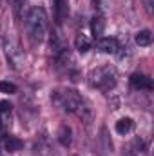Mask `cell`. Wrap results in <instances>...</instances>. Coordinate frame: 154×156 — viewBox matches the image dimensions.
I'll return each instance as SVG.
<instances>
[{
	"instance_id": "6da1fadb",
	"label": "cell",
	"mask_w": 154,
	"mask_h": 156,
	"mask_svg": "<svg viewBox=\"0 0 154 156\" xmlns=\"http://www.w3.org/2000/svg\"><path fill=\"white\" fill-rule=\"evenodd\" d=\"M51 100L54 105H58L64 113L67 115H75L78 118H87L89 116V107L85 104V100L78 94V91L69 89V87H60L56 91H53Z\"/></svg>"
},
{
	"instance_id": "7a4b0ae2",
	"label": "cell",
	"mask_w": 154,
	"mask_h": 156,
	"mask_svg": "<svg viewBox=\"0 0 154 156\" xmlns=\"http://www.w3.org/2000/svg\"><path fill=\"white\" fill-rule=\"evenodd\" d=\"M26 27H27V35L33 42H42L47 37L49 31V16L47 11L44 7H31L29 13L26 15Z\"/></svg>"
},
{
	"instance_id": "3957f363",
	"label": "cell",
	"mask_w": 154,
	"mask_h": 156,
	"mask_svg": "<svg viewBox=\"0 0 154 156\" xmlns=\"http://www.w3.org/2000/svg\"><path fill=\"white\" fill-rule=\"evenodd\" d=\"M2 49H4V55H5L9 67L15 71H20L26 64V53H24L20 42L15 37L13 31H5L2 35Z\"/></svg>"
},
{
	"instance_id": "277c9868",
	"label": "cell",
	"mask_w": 154,
	"mask_h": 156,
	"mask_svg": "<svg viewBox=\"0 0 154 156\" xmlns=\"http://www.w3.org/2000/svg\"><path fill=\"white\" fill-rule=\"evenodd\" d=\"M87 82L91 87L98 89V91H113L118 83V73L113 66H98L93 67L87 75Z\"/></svg>"
},
{
	"instance_id": "5b68a950",
	"label": "cell",
	"mask_w": 154,
	"mask_h": 156,
	"mask_svg": "<svg viewBox=\"0 0 154 156\" xmlns=\"http://www.w3.org/2000/svg\"><path fill=\"white\" fill-rule=\"evenodd\" d=\"M49 45H51V53H53V56H54L56 62L69 55L67 40L64 38V35L60 31H53V35L49 37Z\"/></svg>"
},
{
	"instance_id": "8992f818",
	"label": "cell",
	"mask_w": 154,
	"mask_h": 156,
	"mask_svg": "<svg viewBox=\"0 0 154 156\" xmlns=\"http://www.w3.org/2000/svg\"><path fill=\"white\" fill-rule=\"evenodd\" d=\"M13 118V105L7 100H0V134H5L11 127Z\"/></svg>"
},
{
	"instance_id": "52a82bcc",
	"label": "cell",
	"mask_w": 154,
	"mask_h": 156,
	"mask_svg": "<svg viewBox=\"0 0 154 156\" xmlns=\"http://www.w3.org/2000/svg\"><path fill=\"white\" fill-rule=\"evenodd\" d=\"M96 47H98V51H102V53H105V55H118L120 49H121L120 42L116 38H111V37H102V38H98Z\"/></svg>"
},
{
	"instance_id": "ba28073f",
	"label": "cell",
	"mask_w": 154,
	"mask_h": 156,
	"mask_svg": "<svg viewBox=\"0 0 154 156\" xmlns=\"http://www.w3.org/2000/svg\"><path fill=\"white\" fill-rule=\"evenodd\" d=\"M131 85L136 89V91H152V78H149L147 75H142V73H134L131 76Z\"/></svg>"
},
{
	"instance_id": "9c48e42d",
	"label": "cell",
	"mask_w": 154,
	"mask_h": 156,
	"mask_svg": "<svg viewBox=\"0 0 154 156\" xmlns=\"http://www.w3.org/2000/svg\"><path fill=\"white\" fill-rule=\"evenodd\" d=\"M0 144H2V147H4V151H7V153H16V151H20L22 145H24L20 138L13 136V134H9V133H5V134L0 136Z\"/></svg>"
},
{
	"instance_id": "30bf717a",
	"label": "cell",
	"mask_w": 154,
	"mask_h": 156,
	"mask_svg": "<svg viewBox=\"0 0 154 156\" xmlns=\"http://www.w3.org/2000/svg\"><path fill=\"white\" fill-rule=\"evenodd\" d=\"M56 140H58V144L62 145V147H69L71 144H73V131H71V127L69 125H60V129H58V133H56Z\"/></svg>"
},
{
	"instance_id": "8fae6325",
	"label": "cell",
	"mask_w": 154,
	"mask_h": 156,
	"mask_svg": "<svg viewBox=\"0 0 154 156\" xmlns=\"http://www.w3.org/2000/svg\"><path fill=\"white\" fill-rule=\"evenodd\" d=\"M103 31H105V18L102 15H94L93 20H91V33H93V37L94 38H102Z\"/></svg>"
},
{
	"instance_id": "7c38bea8",
	"label": "cell",
	"mask_w": 154,
	"mask_h": 156,
	"mask_svg": "<svg viewBox=\"0 0 154 156\" xmlns=\"http://www.w3.org/2000/svg\"><path fill=\"white\" fill-rule=\"evenodd\" d=\"M116 133L118 134H121V136H125V134H129V133H132V129H134V120L132 118H120L118 122H116L114 125Z\"/></svg>"
},
{
	"instance_id": "4fadbf2b",
	"label": "cell",
	"mask_w": 154,
	"mask_h": 156,
	"mask_svg": "<svg viewBox=\"0 0 154 156\" xmlns=\"http://www.w3.org/2000/svg\"><path fill=\"white\" fill-rule=\"evenodd\" d=\"M75 47H76L80 53H87L93 47V42H91V38L85 33H78L76 38H75Z\"/></svg>"
},
{
	"instance_id": "5bb4252c",
	"label": "cell",
	"mask_w": 154,
	"mask_h": 156,
	"mask_svg": "<svg viewBox=\"0 0 154 156\" xmlns=\"http://www.w3.org/2000/svg\"><path fill=\"white\" fill-rule=\"evenodd\" d=\"M136 44L140 45V47H149L151 44H152V33L149 31V29H142V31H138L136 33Z\"/></svg>"
},
{
	"instance_id": "9a60e30c",
	"label": "cell",
	"mask_w": 154,
	"mask_h": 156,
	"mask_svg": "<svg viewBox=\"0 0 154 156\" xmlns=\"http://www.w3.org/2000/svg\"><path fill=\"white\" fill-rule=\"evenodd\" d=\"M54 9H56L58 22H62V18L67 15V0H54Z\"/></svg>"
},
{
	"instance_id": "2e32d148",
	"label": "cell",
	"mask_w": 154,
	"mask_h": 156,
	"mask_svg": "<svg viewBox=\"0 0 154 156\" xmlns=\"http://www.w3.org/2000/svg\"><path fill=\"white\" fill-rule=\"evenodd\" d=\"M0 93H4V94H15L16 93V85L13 82L0 80Z\"/></svg>"
},
{
	"instance_id": "e0dca14e",
	"label": "cell",
	"mask_w": 154,
	"mask_h": 156,
	"mask_svg": "<svg viewBox=\"0 0 154 156\" xmlns=\"http://www.w3.org/2000/svg\"><path fill=\"white\" fill-rule=\"evenodd\" d=\"M100 140H102V144H103V151H105V153H113V142H111V138L107 136V129H105V127H102V136H100Z\"/></svg>"
},
{
	"instance_id": "ac0fdd59",
	"label": "cell",
	"mask_w": 154,
	"mask_h": 156,
	"mask_svg": "<svg viewBox=\"0 0 154 156\" xmlns=\"http://www.w3.org/2000/svg\"><path fill=\"white\" fill-rule=\"evenodd\" d=\"M11 4H13L15 11H16V13H20V9H22V5H24V0H11Z\"/></svg>"
},
{
	"instance_id": "d6986e66",
	"label": "cell",
	"mask_w": 154,
	"mask_h": 156,
	"mask_svg": "<svg viewBox=\"0 0 154 156\" xmlns=\"http://www.w3.org/2000/svg\"><path fill=\"white\" fill-rule=\"evenodd\" d=\"M145 2H147V7L151 9V5H152V0H145Z\"/></svg>"
},
{
	"instance_id": "ffe728a7",
	"label": "cell",
	"mask_w": 154,
	"mask_h": 156,
	"mask_svg": "<svg viewBox=\"0 0 154 156\" xmlns=\"http://www.w3.org/2000/svg\"><path fill=\"white\" fill-rule=\"evenodd\" d=\"M127 156H132V154H127Z\"/></svg>"
}]
</instances>
